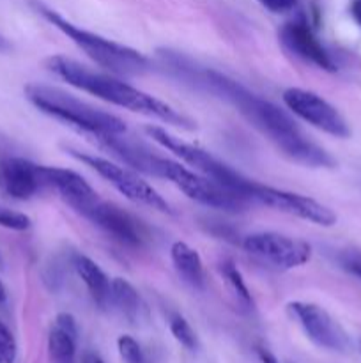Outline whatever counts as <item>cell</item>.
<instances>
[{"label": "cell", "mask_w": 361, "mask_h": 363, "mask_svg": "<svg viewBox=\"0 0 361 363\" xmlns=\"http://www.w3.org/2000/svg\"><path fill=\"white\" fill-rule=\"evenodd\" d=\"M6 303H7V291L6 287H4L2 280H0V307H4Z\"/></svg>", "instance_id": "30"}, {"label": "cell", "mask_w": 361, "mask_h": 363, "mask_svg": "<svg viewBox=\"0 0 361 363\" xmlns=\"http://www.w3.org/2000/svg\"><path fill=\"white\" fill-rule=\"evenodd\" d=\"M69 155L74 156L78 162L91 167L92 170H96L103 179L108 181V183L112 184L117 191H120L127 201L147 206V208L156 209V211L172 213L168 202H166L165 199L147 183V181L138 177V174H134L133 170H130L127 167L115 165V163H112L106 158H101V156L78 152L73 151V149H69Z\"/></svg>", "instance_id": "7"}, {"label": "cell", "mask_w": 361, "mask_h": 363, "mask_svg": "<svg viewBox=\"0 0 361 363\" xmlns=\"http://www.w3.org/2000/svg\"><path fill=\"white\" fill-rule=\"evenodd\" d=\"M110 308H115L120 315L134 321L140 311V296L126 279H113L110 289Z\"/></svg>", "instance_id": "19"}, {"label": "cell", "mask_w": 361, "mask_h": 363, "mask_svg": "<svg viewBox=\"0 0 361 363\" xmlns=\"http://www.w3.org/2000/svg\"><path fill=\"white\" fill-rule=\"evenodd\" d=\"M145 133L159 144L161 147H165L166 151L173 152L177 158H180V162L188 163L190 167H193L195 172L202 174V176L209 177V179L216 181V183L223 184L229 190L236 191L239 194L241 197L246 199L248 202L251 204L250 201V188L253 181L246 179L244 176H241L237 170H234L232 167H229L227 163H223L222 160L214 158L211 152L204 151V149L197 147L193 144H188V142L180 140L177 138L176 135L168 133L165 128L159 126H147L145 128Z\"/></svg>", "instance_id": "6"}, {"label": "cell", "mask_w": 361, "mask_h": 363, "mask_svg": "<svg viewBox=\"0 0 361 363\" xmlns=\"http://www.w3.org/2000/svg\"><path fill=\"white\" fill-rule=\"evenodd\" d=\"M16 360V340L11 330L0 321V363H14Z\"/></svg>", "instance_id": "24"}, {"label": "cell", "mask_w": 361, "mask_h": 363, "mask_svg": "<svg viewBox=\"0 0 361 363\" xmlns=\"http://www.w3.org/2000/svg\"><path fill=\"white\" fill-rule=\"evenodd\" d=\"M251 204H260L265 208L276 209L285 215L306 220L321 227H333L336 223V215L328 206L321 204L315 199L306 195L294 194V191L278 190V188L265 186V184L253 181L250 188Z\"/></svg>", "instance_id": "8"}, {"label": "cell", "mask_w": 361, "mask_h": 363, "mask_svg": "<svg viewBox=\"0 0 361 363\" xmlns=\"http://www.w3.org/2000/svg\"><path fill=\"white\" fill-rule=\"evenodd\" d=\"M280 39H282L283 46L299 59L306 60V62L314 64L321 69L329 71V73L336 71L335 60L329 55L328 50L322 46V43L319 41V38L304 18L292 20L283 25L282 30H280Z\"/></svg>", "instance_id": "14"}, {"label": "cell", "mask_w": 361, "mask_h": 363, "mask_svg": "<svg viewBox=\"0 0 361 363\" xmlns=\"http://www.w3.org/2000/svg\"><path fill=\"white\" fill-rule=\"evenodd\" d=\"M287 308L315 346L335 351V353L349 351V337L324 308L315 303H306V301H292Z\"/></svg>", "instance_id": "11"}, {"label": "cell", "mask_w": 361, "mask_h": 363, "mask_svg": "<svg viewBox=\"0 0 361 363\" xmlns=\"http://www.w3.org/2000/svg\"><path fill=\"white\" fill-rule=\"evenodd\" d=\"M350 13H353V18L356 20V23L361 27V0H353V4H350Z\"/></svg>", "instance_id": "28"}, {"label": "cell", "mask_w": 361, "mask_h": 363, "mask_svg": "<svg viewBox=\"0 0 361 363\" xmlns=\"http://www.w3.org/2000/svg\"><path fill=\"white\" fill-rule=\"evenodd\" d=\"M45 66L55 77L62 78L73 87L88 92V94L96 96L103 101H108L112 105L120 106V108L131 110V112L142 113V116L154 117L165 124H172V126L183 128V130H193L195 128L193 121L188 119L179 110H176L161 99L154 98V96L147 94V92L140 91V89L133 87L115 74L92 71L66 55L48 57Z\"/></svg>", "instance_id": "2"}, {"label": "cell", "mask_w": 361, "mask_h": 363, "mask_svg": "<svg viewBox=\"0 0 361 363\" xmlns=\"http://www.w3.org/2000/svg\"><path fill=\"white\" fill-rule=\"evenodd\" d=\"M39 11L53 27H57L64 35H67L98 66L110 71V74H115V77H138V74H144L151 69V60L138 50L76 27L74 23L67 21L66 18L60 16L59 13L48 9V7L41 6Z\"/></svg>", "instance_id": "4"}, {"label": "cell", "mask_w": 361, "mask_h": 363, "mask_svg": "<svg viewBox=\"0 0 361 363\" xmlns=\"http://www.w3.org/2000/svg\"><path fill=\"white\" fill-rule=\"evenodd\" d=\"M74 269L78 277L87 287L92 301L99 308H110V289H112V280L106 277V273L96 264L92 259L85 255H76L74 257Z\"/></svg>", "instance_id": "18"}, {"label": "cell", "mask_w": 361, "mask_h": 363, "mask_svg": "<svg viewBox=\"0 0 361 363\" xmlns=\"http://www.w3.org/2000/svg\"><path fill=\"white\" fill-rule=\"evenodd\" d=\"M360 350H361V344H360Z\"/></svg>", "instance_id": "33"}, {"label": "cell", "mask_w": 361, "mask_h": 363, "mask_svg": "<svg viewBox=\"0 0 361 363\" xmlns=\"http://www.w3.org/2000/svg\"><path fill=\"white\" fill-rule=\"evenodd\" d=\"M78 325L71 314H59L48 333V353L53 363L76 360Z\"/></svg>", "instance_id": "16"}, {"label": "cell", "mask_w": 361, "mask_h": 363, "mask_svg": "<svg viewBox=\"0 0 361 363\" xmlns=\"http://www.w3.org/2000/svg\"><path fill=\"white\" fill-rule=\"evenodd\" d=\"M170 259H172L173 269L177 275L191 286L193 289H204L205 286V272L204 262L195 248L184 241H176L170 248Z\"/></svg>", "instance_id": "17"}, {"label": "cell", "mask_w": 361, "mask_h": 363, "mask_svg": "<svg viewBox=\"0 0 361 363\" xmlns=\"http://www.w3.org/2000/svg\"><path fill=\"white\" fill-rule=\"evenodd\" d=\"M25 98L41 112L78 128L88 137L99 138L105 135H124L126 123L113 113L88 105L66 91L50 85L30 84L25 87Z\"/></svg>", "instance_id": "3"}, {"label": "cell", "mask_w": 361, "mask_h": 363, "mask_svg": "<svg viewBox=\"0 0 361 363\" xmlns=\"http://www.w3.org/2000/svg\"><path fill=\"white\" fill-rule=\"evenodd\" d=\"M6 50H9V43L0 35V52H6Z\"/></svg>", "instance_id": "31"}, {"label": "cell", "mask_w": 361, "mask_h": 363, "mask_svg": "<svg viewBox=\"0 0 361 363\" xmlns=\"http://www.w3.org/2000/svg\"><path fill=\"white\" fill-rule=\"evenodd\" d=\"M283 103L290 110V113L317 130L336 138L350 137V128L345 117L317 92L290 87L283 92Z\"/></svg>", "instance_id": "10"}, {"label": "cell", "mask_w": 361, "mask_h": 363, "mask_svg": "<svg viewBox=\"0 0 361 363\" xmlns=\"http://www.w3.org/2000/svg\"><path fill=\"white\" fill-rule=\"evenodd\" d=\"M0 266H2V255H0Z\"/></svg>", "instance_id": "32"}, {"label": "cell", "mask_w": 361, "mask_h": 363, "mask_svg": "<svg viewBox=\"0 0 361 363\" xmlns=\"http://www.w3.org/2000/svg\"><path fill=\"white\" fill-rule=\"evenodd\" d=\"M152 176L168 179L173 186L179 188L188 199L205 206V208L222 209V211H243L250 202L241 197L236 191L229 190L223 184L186 169L180 163L168 158L154 156L152 163Z\"/></svg>", "instance_id": "5"}, {"label": "cell", "mask_w": 361, "mask_h": 363, "mask_svg": "<svg viewBox=\"0 0 361 363\" xmlns=\"http://www.w3.org/2000/svg\"><path fill=\"white\" fill-rule=\"evenodd\" d=\"M246 254L278 269H294L306 264L311 247L303 240L278 233H253L243 240Z\"/></svg>", "instance_id": "9"}, {"label": "cell", "mask_w": 361, "mask_h": 363, "mask_svg": "<svg viewBox=\"0 0 361 363\" xmlns=\"http://www.w3.org/2000/svg\"><path fill=\"white\" fill-rule=\"evenodd\" d=\"M117 347H119V354L126 363H147L144 350L131 335H120L117 340Z\"/></svg>", "instance_id": "22"}, {"label": "cell", "mask_w": 361, "mask_h": 363, "mask_svg": "<svg viewBox=\"0 0 361 363\" xmlns=\"http://www.w3.org/2000/svg\"><path fill=\"white\" fill-rule=\"evenodd\" d=\"M46 188L42 165L18 156L0 158V190L16 201H28Z\"/></svg>", "instance_id": "13"}, {"label": "cell", "mask_w": 361, "mask_h": 363, "mask_svg": "<svg viewBox=\"0 0 361 363\" xmlns=\"http://www.w3.org/2000/svg\"><path fill=\"white\" fill-rule=\"evenodd\" d=\"M255 353H257V357H258V360H260V363H280L278 358H276L275 354L271 353V351L265 350L264 346L255 347Z\"/></svg>", "instance_id": "27"}, {"label": "cell", "mask_w": 361, "mask_h": 363, "mask_svg": "<svg viewBox=\"0 0 361 363\" xmlns=\"http://www.w3.org/2000/svg\"><path fill=\"white\" fill-rule=\"evenodd\" d=\"M271 13H287L297 4V0H258Z\"/></svg>", "instance_id": "25"}, {"label": "cell", "mask_w": 361, "mask_h": 363, "mask_svg": "<svg viewBox=\"0 0 361 363\" xmlns=\"http://www.w3.org/2000/svg\"><path fill=\"white\" fill-rule=\"evenodd\" d=\"M289 363H290V362H289Z\"/></svg>", "instance_id": "34"}, {"label": "cell", "mask_w": 361, "mask_h": 363, "mask_svg": "<svg viewBox=\"0 0 361 363\" xmlns=\"http://www.w3.org/2000/svg\"><path fill=\"white\" fill-rule=\"evenodd\" d=\"M168 66L173 67L183 80L230 103L251 126L264 133L292 162L311 169H333L336 165L335 158L321 145L311 142L289 112L253 94L239 82L216 69L195 67L179 53L168 57Z\"/></svg>", "instance_id": "1"}, {"label": "cell", "mask_w": 361, "mask_h": 363, "mask_svg": "<svg viewBox=\"0 0 361 363\" xmlns=\"http://www.w3.org/2000/svg\"><path fill=\"white\" fill-rule=\"evenodd\" d=\"M170 332H172L173 339L180 344L186 350L195 351L198 347V339H197V333L193 332L190 323L183 318L180 314H172L170 315Z\"/></svg>", "instance_id": "21"}, {"label": "cell", "mask_w": 361, "mask_h": 363, "mask_svg": "<svg viewBox=\"0 0 361 363\" xmlns=\"http://www.w3.org/2000/svg\"><path fill=\"white\" fill-rule=\"evenodd\" d=\"M42 176H45L46 188H55L62 201L71 206L78 215L98 199L94 188L73 170L42 165Z\"/></svg>", "instance_id": "15"}, {"label": "cell", "mask_w": 361, "mask_h": 363, "mask_svg": "<svg viewBox=\"0 0 361 363\" xmlns=\"http://www.w3.org/2000/svg\"><path fill=\"white\" fill-rule=\"evenodd\" d=\"M80 215L119 243L127 245V247L144 245L145 227L142 225L140 220L112 202H105L98 197Z\"/></svg>", "instance_id": "12"}, {"label": "cell", "mask_w": 361, "mask_h": 363, "mask_svg": "<svg viewBox=\"0 0 361 363\" xmlns=\"http://www.w3.org/2000/svg\"><path fill=\"white\" fill-rule=\"evenodd\" d=\"M342 264L347 272L361 279V255L360 254H347L345 257H343Z\"/></svg>", "instance_id": "26"}, {"label": "cell", "mask_w": 361, "mask_h": 363, "mask_svg": "<svg viewBox=\"0 0 361 363\" xmlns=\"http://www.w3.org/2000/svg\"><path fill=\"white\" fill-rule=\"evenodd\" d=\"M222 275H223V279H225L229 289L232 291V294L236 296V300L239 301L243 307L250 308L251 307V294H250V291H248V286H246V282H244L243 275H241L239 268H237L232 261H225L222 264Z\"/></svg>", "instance_id": "20"}, {"label": "cell", "mask_w": 361, "mask_h": 363, "mask_svg": "<svg viewBox=\"0 0 361 363\" xmlns=\"http://www.w3.org/2000/svg\"><path fill=\"white\" fill-rule=\"evenodd\" d=\"M81 363H105V362H103V358L99 357V354L92 353V351H87V353H84V357H81Z\"/></svg>", "instance_id": "29"}, {"label": "cell", "mask_w": 361, "mask_h": 363, "mask_svg": "<svg viewBox=\"0 0 361 363\" xmlns=\"http://www.w3.org/2000/svg\"><path fill=\"white\" fill-rule=\"evenodd\" d=\"M30 225L32 220L25 213L0 206V227H6L11 230H27L30 229Z\"/></svg>", "instance_id": "23"}]
</instances>
